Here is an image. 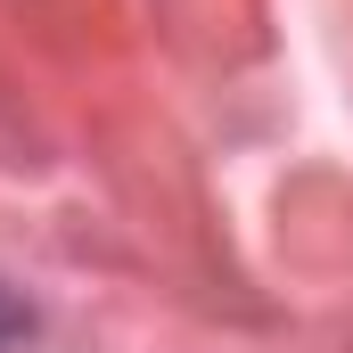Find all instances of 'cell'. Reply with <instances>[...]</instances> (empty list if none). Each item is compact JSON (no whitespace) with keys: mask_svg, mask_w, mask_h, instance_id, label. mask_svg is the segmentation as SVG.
<instances>
[{"mask_svg":"<svg viewBox=\"0 0 353 353\" xmlns=\"http://www.w3.org/2000/svg\"><path fill=\"white\" fill-rule=\"evenodd\" d=\"M8 337H25V304H17V296L0 288V345H8Z\"/></svg>","mask_w":353,"mask_h":353,"instance_id":"6da1fadb","label":"cell"}]
</instances>
